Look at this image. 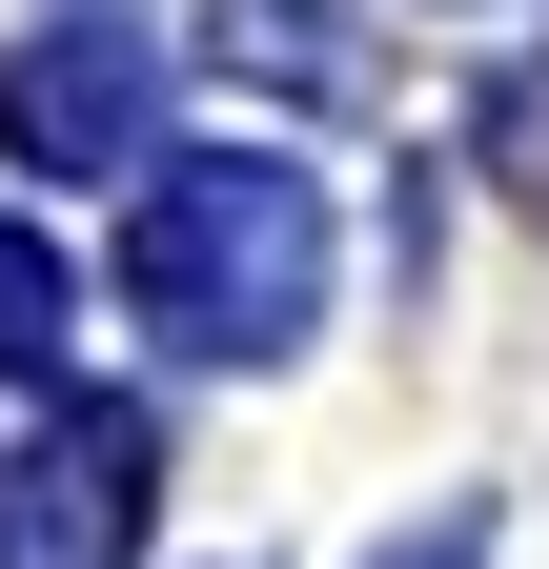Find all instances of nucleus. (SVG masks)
<instances>
[{"mask_svg":"<svg viewBox=\"0 0 549 569\" xmlns=\"http://www.w3.org/2000/svg\"><path fill=\"white\" fill-rule=\"evenodd\" d=\"M122 306H143L183 367H264V346H306V326H326V183H306V163H264V142L143 163Z\"/></svg>","mask_w":549,"mask_h":569,"instance_id":"obj_1","label":"nucleus"},{"mask_svg":"<svg viewBox=\"0 0 549 569\" xmlns=\"http://www.w3.org/2000/svg\"><path fill=\"white\" fill-rule=\"evenodd\" d=\"M143 122H163V41H143V0H61V21L0 61V142L21 163H143Z\"/></svg>","mask_w":549,"mask_h":569,"instance_id":"obj_2","label":"nucleus"},{"mask_svg":"<svg viewBox=\"0 0 549 569\" xmlns=\"http://www.w3.org/2000/svg\"><path fill=\"white\" fill-rule=\"evenodd\" d=\"M143 488H163L143 407H61L0 468V569H143Z\"/></svg>","mask_w":549,"mask_h":569,"instance_id":"obj_3","label":"nucleus"},{"mask_svg":"<svg viewBox=\"0 0 549 569\" xmlns=\"http://www.w3.org/2000/svg\"><path fill=\"white\" fill-rule=\"evenodd\" d=\"M0 367H21V387L82 367V284H61V244H41V224H0Z\"/></svg>","mask_w":549,"mask_h":569,"instance_id":"obj_4","label":"nucleus"},{"mask_svg":"<svg viewBox=\"0 0 549 569\" xmlns=\"http://www.w3.org/2000/svg\"><path fill=\"white\" fill-rule=\"evenodd\" d=\"M489 183L549 224V61H509V102H489Z\"/></svg>","mask_w":549,"mask_h":569,"instance_id":"obj_5","label":"nucleus"},{"mask_svg":"<svg viewBox=\"0 0 549 569\" xmlns=\"http://www.w3.org/2000/svg\"><path fill=\"white\" fill-rule=\"evenodd\" d=\"M387 569H489V529H468V509H428V529H407Z\"/></svg>","mask_w":549,"mask_h":569,"instance_id":"obj_6","label":"nucleus"}]
</instances>
